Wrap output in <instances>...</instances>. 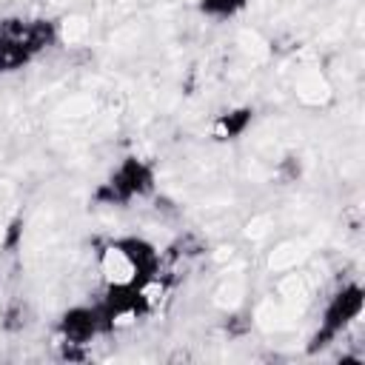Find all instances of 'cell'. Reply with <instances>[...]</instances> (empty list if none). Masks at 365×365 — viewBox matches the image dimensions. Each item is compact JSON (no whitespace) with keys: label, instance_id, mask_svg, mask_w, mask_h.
<instances>
[{"label":"cell","instance_id":"obj_5","mask_svg":"<svg viewBox=\"0 0 365 365\" xmlns=\"http://www.w3.org/2000/svg\"><path fill=\"white\" fill-rule=\"evenodd\" d=\"M248 0H197V11L208 20H231L245 11Z\"/></svg>","mask_w":365,"mask_h":365},{"label":"cell","instance_id":"obj_2","mask_svg":"<svg viewBox=\"0 0 365 365\" xmlns=\"http://www.w3.org/2000/svg\"><path fill=\"white\" fill-rule=\"evenodd\" d=\"M106 188H108L111 200H117V202H128V200H134V197H145V194H151V188H154V171H151V165H148L145 160H140V157H125V160L111 171Z\"/></svg>","mask_w":365,"mask_h":365},{"label":"cell","instance_id":"obj_3","mask_svg":"<svg viewBox=\"0 0 365 365\" xmlns=\"http://www.w3.org/2000/svg\"><path fill=\"white\" fill-rule=\"evenodd\" d=\"M359 314H362V288H359V282H348L328 302L325 319H322V334L325 336H336L351 322H356Z\"/></svg>","mask_w":365,"mask_h":365},{"label":"cell","instance_id":"obj_4","mask_svg":"<svg viewBox=\"0 0 365 365\" xmlns=\"http://www.w3.org/2000/svg\"><path fill=\"white\" fill-rule=\"evenodd\" d=\"M100 325H103V314L88 305H74L60 319V331H63L66 342H74V345H83L91 336H97Z\"/></svg>","mask_w":365,"mask_h":365},{"label":"cell","instance_id":"obj_1","mask_svg":"<svg viewBox=\"0 0 365 365\" xmlns=\"http://www.w3.org/2000/svg\"><path fill=\"white\" fill-rule=\"evenodd\" d=\"M100 274L108 294H143L157 274V248L143 237H114L100 248Z\"/></svg>","mask_w":365,"mask_h":365}]
</instances>
